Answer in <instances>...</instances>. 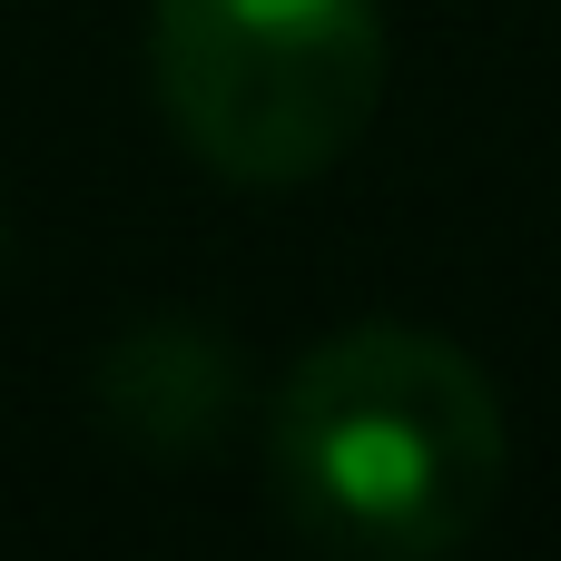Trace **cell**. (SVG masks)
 <instances>
[{"mask_svg": "<svg viewBox=\"0 0 561 561\" xmlns=\"http://www.w3.org/2000/svg\"><path fill=\"white\" fill-rule=\"evenodd\" d=\"M148 79L197 168L237 187L325 178L385 99L375 0H158Z\"/></svg>", "mask_w": 561, "mask_h": 561, "instance_id": "2", "label": "cell"}, {"mask_svg": "<svg viewBox=\"0 0 561 561\" xmlns=\"http://www.w3.org/2000/svg\"><path fill=\"white\" fill-rule=\"evenodd\" d=\"M503 404L493 375L424 325L325 335L266 424L276 493L306 542L365 561L454 552L503 493Z\"/></svg>", "mask_w": 561, "mask_h": 561, "instance_id": "1", "label": "cell"}, {"mask_svg": "<svg viewBox=\"0 0 561 561\" xmlns=\"http://www.w3.org/2000/svg\"><path fill=\"white\" fill-rule=\"evenodd\" d=\"M237 404V355L197 316H138L99 355V424L138 454H197Z\"/></svg>", "mask_w": 561, "mask_h": 561, "instance_id": "3", "label": "cell"}]
</instances>
